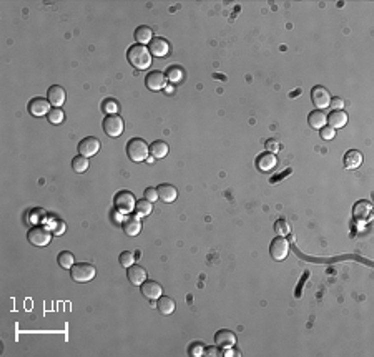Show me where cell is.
<instances>
[{
  "label": "cell",
  "mask_w": 374,
  "mask_h": 357,
  "mask_svg": "<svg viewBox=\"0 0 374 357\" xmlns=\"http://www.w3.org/2000/svg\"><path fill=\"white\" fill-rule=\"evenodd\" d=\"M127 60L128 64L137 70H148L152 65V54H150L148 46L135 44L127 52Z\"/></svg>",
  "instance_id": "obj_1"
},
{
  "label": "cell",
  "mask_w": 374,
  "mask_h": 357,
  "mask_svg": "<svg viewBox=\"0 0 374 357\" xmlns=\"http://www.w3.org/2000/svg\"><path fill=\"white\" fill-rule=\"evenodd\" d=\"M127 154L133 163L145 162V160H148V154H150L148 143L142 138H132L127 143Z\"/></svg>",
  "instance_id": "obj_2"
},
{
  "label": "cell",
  "mask_w": 374,
  "mask_h": 357,
  "mask_svg": "<svg viewBox=\"0 0 374 357\" xmlns=\"http://www.w3.org/2000/svg\"><path fill=\"white\" fill-rule=\"evenodd\" d=\"M52 234H54V232L49 231L44 226H34V228H30L27 232V240L30 244L35 248H45L50 244Z\"/></svg>",
  "instance_id": "obj_3"
},
{
  "label": "cell",
  "mask_w": 374,
  "mask_h": 357,
  "mask_svg": "<svg viewBox=\"0 0 374 357\" xmlns=\"http://www.w3.org/2000/svg\"><path fill=\"white\" fill-rule=\"evenodd\" d=\"M70 276L75 282H90L97 276V269L90 262H79L70 269Z\"/></svg>",
  "instance_id": "obj_4"
},
{
  "label": "cell",
  "mask_w": 374,
  "mask_h": 357,
  "mask_svg": "<svg viewBox=\"0 0 374 357\" xmlns=\"http://www.w3.org/2000/svg\"><path fill=\"white\" fill-rule=\"evenodd\" d=\"M113 204H115L117 211H120V213H132L135 211V206H137V200H135V194L132 191H127V190H122L118 191L115 194V198H113Z\"/></svg>",
  "instance_id": "obj_5"
},
{
  "label": "cell",
  "mask_w": 374,
  "mask_h": 357,
  "mask_svg": "<svg viewBox=\"0 0 374 357\" xmlns=\"http://www.w3.org/2000/svg\"><path fill=\"white\" fill-rule=\"evenodd\" d=\"M123 130H125V123H123L120 115H107L105 116V120H103V132H105L107 136L118 138V136H122Z\"/></svg>",
  "instance_id": "obj_6"
},
{
  "label": "cell",
  "mask_w": 374,
  "mask_h": 357,
  "mask_svg": "<svg viewBox=\"0 0 374 357\" xmlns=\"http://www.w3.org/2000/svg\"><path fill=\"white\" fill-rule=\"evenodd\" d=\"M269 254L274 261H284L289 254V242L284 236H276L269 246Z\"/></svg>",
  "instance_id": "obj_7"
},
{
  "label": "cell",
  "mask_w": 374,
  "mask_h": 357,
  "mask_svg": "<svg viewBox=\"0 0 374 357\" xmlns=\"http://www.w3.org/2000/svg\"><path fill=\"white\" fill-rule=\"evenodd\" d=\"M52 105L49 103V100H45V98H32V100L29 102L27 105V110L32 116L35 118H40V116H47L50 113V108Z\"/></svg>",
  "instance_id": "obj_8"
},
{
  "label": "cell",
  "mask_w": 374,
  "mask_h": 357,
  "mask_svg": "<svg viewBox=\"0 0 374 357\" xmlns=\"http://www.w3.org/2000/svg\"><path fill=\"white\" fill-rule=\"evenodd\" d=\"M311 100H313V105L316 106V110H324L331 105V95L329 92L324 88V86H314L311 90Z\"/></svg>",
  "instance_id": "obj_9"
},
{
  "label": "cell",
  "mask_w": 374,
  "mask_h": 357,
  "mask_svg": "<svg viewBox=\"0 0 374 357\" xmlns=\"http://www.w3.org/2000/svg\"><path fill=\"white\" fill-rule=\"evenodd\" d=\"M140 291H142L143 298L148 299V301H158L163 296V288L157 281H148V279L140 286Z\"/></svg>",
  "instance_id": "obj_10"
},
{
  "label": "cell",
  "mask_w": 374,
  "mask_h": 357,
  "mask_svg": "<svg viewBox=\"0 0 374 357\" xmlns=\"http://www.w3.org/2000/svg\"><path fill=\"white\" fill-rule=\"evenodd\" d=\"M145 85H147V88L152 90V92H162L166 86V75L158 70L150 72V74L147 75V78H145Z\"/></svg>",
  "instance_id": "obj_11"
},
{
  "label": "cell",
  "mask_w": 374,
  "mask_h": 357,
  "mask_svg": "<svg viewBox=\"0 0 374 357\" xmlns=\"http://www.w3.org/2000/svg\"><path fill=\"white\" fill-rule=\"evenodd\" d=\"M98 152H100V142H98V138L88 136V138H83L79 143V153L82 156H85V158L95 156Z\"/></svg>",
  "instance_id": "obj_12"
},
{
  "label": "cell",
  "mask_w": 374,
  "mask_h": 357,
  "mask_svg": "<svg viewBox=\"0 0 374 357\" xmlns=\"http://www.w3.org/2000/svg\"><path fill=\"white\" fill-rule=\"evenodd\" d=\"M372 214V204L369 201L362 200V201H357L354 204V210H352V218L356 221H367L371 218Z\"/></svg>",
  "instance_id": "obj_13"
},
{
  "label": "cell",
  "mask_w": 374,
  "mask_h": 357,
  "mask_svg": "<svg viewBox=\"0 0 374 357\" xmlns=\"http://www.w3.org/2000/svg\"><path fill=\"white\" fill-rule=\"evenodd\" d=\"M127 278H128V281H130L132 286H142V284L147 281L148 274H147V271H145V268L138 266V264H133V266L128 268Z\"/></svg>",
  "instance_id": "obj_14"
},
{
  "label": "cell",
  "mask_w": 374,
  "mask_h": 357,
  "mask_svg": "<svg viewBox=\"0 0 374 357\" xmlns=\"http://www.w3.org/2000/svg\"><path fill=\"white\" fill-rule=\"evenodd\" d=\"M65 90L62 88L60 85H54L50 86L49 92H47V100H49V103L52 105V108H60L62 105L65 103Z\"/></svg>",
  "instance_id": "obj_15"
},
{
  "label": "cell",
  "mask_w": 374,
  "mask_h": 357,
  "mask_svg": "<svg viewBox=\"0 0 374 357\" xmlns=\"http://www.w3.org/2000/svg\"><path fill=\"white\" fill-rule=\"evenodd\" d=\"M215 342H216L218 348L231 349L233 346L236 344V336H235V332H231V330L221 329L215 334Z\"/></svg>",
  "instance_id": "obj_16"
},
{
  "label": "cell",
  "mask_w": 374,
  "mask_h": 357,
  "mask_svg": "<svg viewBox=\"0 0 374 357\" xmlns=\"http://www.w3.org/2000/svg\"><path fill=\"white\" fill-rule=\"evenodd\" d=\"M148 50H150V54H152V55L162 58V56H166L170 54V44L162 37H153V40L150 42Z\"/></svg>",
  "instance_id": "obj_17"
},
{
  "label": "cell",
  "mask_w": 374,
  "mask_h": 357,
  "mask_svg": "<svg viewBox=\"0 0 374 357\" xmlns=\"http://www.w3.org/2000/svg\"><path fill=\"white\" fill-rule=\"evenodd\" d=\"M276 154H273V153H261L259 156L256 158V166H258V170L259 172H263V173H268V172H271V170H274V166H276Z\"/></svg>",
  "instance_id": "obj_18"
},
{
  "label": "cell",
  "mask_w": 374,
  "mask_h": 357,
  "mask_svg": "<svg viewBox=\"0 0 374 357\" xmlns=\"http://www.w3.org/2000/svg\"><path fill=\"white\" fill-rule=\"evenodd\" d=\"M157 191H158V200H162L163 203H173V201L178 198V190L175 188L173 184H170V183H163V184H160L158 188H157Z\"/></svg>",
  "instance_id": "obj_19"
},
{
  "label": "cell",
  "mask_w": 374,
  "mask_h": 357,
  "mask_svg": "<svg viewBox=\"0 0 374 357\" xmlns=\"http://www.w3.org/2000/svg\"><path fill=\"white\" fill-rule=\"evenodd\" d=\"M123 231L127 236H138L140 231H142V221H140L138 216H130V218H125L123 221Z\"/></svg>",
  "instance_id": "obj_20"
},
{
  "label": "cell",
  "mask_w": 374,
  "mask_h": 357,
  "mask_svg": "<svg viewBox=\"0 0 374 357\" xmlns=\"http://www.w3.org/2000/svg\"><path fill=\"white\" fill-rule=\"evenodd\" d=\"M328 123L331 128L334 130H339V128H344L347 125V113L342 110H332L328 116Z\"/></svg>",
  "instance_id": "obj_21"
},
{
  "label": "cell",
  "mask_w": 374,
  "mask_h": 357,
  "mask_svg": "<svg viewBox=\"0 0 374 357\" xmlns=\"http://www.w3.org/2000/svg\"><path fill=\"white\" fill-rule=\"evenodd\" d=\"M362 164V154L357 150H349L344 154V168L346 170H356Z\"/></svg>",
  "instance_id": "obj_22"
},
{
  "label": "cell",
  "mask_w": 374,
  "mask_h": 357,
  "mask_svg": "<svg viewBox=\"0 0 374 357\" xmlns=\"http://www.w3.org/2000/svg\"><path fill=\"white\" fill-rule=\"evenodd\" d=\"M308 123H309L311 128H314V130H321V128L326 126V123H328V116H326L321 110H314V112L309 113Z\"/></svg>",
  "instance_id": "obj_23"
},
{
  "label": "cell",
  "mask_w": 374,
  "mask_h": 357,
  "mask_svg": "<svg viewBox=\"0 0 374 357\" xmlns=\"http://www.w3.org/2000/svg\"><path fill=\"white\" fill-rule=\"evenodd\" d=\"M157 309H158V312L162 314V316H170V314H173L175 312V309H176V304H175V301L171 298H168V296H162L157 301Z\"/></svg>",
  "instance_id": "obj_24"
},
{
  "label": "cell",
  "mask_w": 374,
  "mask_h": 357,
  "mask_svg": "<svg viewBox=\"0 0 374 357\" xmlns=\"http://www.w3.org/2000/svg\"><path fill=\"white\" fill-rule=\"evenodd\" d=\"M168 152H170L168 144H166L165 142H162V140H158V142H153L152 144H150V154H152L155 160L165 158L166 154H168Z\"/></svg>",
  "instance_id": "obj_25"
},
{
  "label": "cell",
  "mask_w": 374,
  "mask_h": 357,
  "mask_svg": "<svg viewBox=\"0 0 374 357\" xmlns=\"http://www.w3.org/2000/svg\"><path fill=\"white\" fill-rule=\"evenodd\" d=\"M135 40L140 44V45H147L153 40V30L147 27V25H142V27H138L135 30Z\"/></svg>",
  "instance_id": "obj_26"
},
{
  "label": "cell",
  "mask_w": 374,
  "mask_h": 357,
  "mask_svg": "<svg viewBox=\"0 0 374 357\" xmlns=\"http://www.w3.org/2000/svg\"><path fill=\"white\" fill-rule=\"evenodd\" d=\"M153 211V203H150L148 200H140L137 201V206H135V213H137L138 218H145Z\"/></svg>",
  "instance_id": "obj_27"
},
{
  "label": "cell",
  "mask_w": 374,
  "mask_h": 357,
  "mask_svg": "<svg viewBox=\"0 0 374 357\" xmlns=\"http://www.w3.org/2000/svg\"><path fill=\"white\" fill-rule=\"evenodd\" d=\"M57 262H59L60 268H64V269H67V271H69V269H72V268H74V264H75V258L69 251H62L60 254L57 256Z\"/></svg>",
  "instance_id": "obj_28"
},
{
  "label": "cell",
  "mask_w": 374,
  "mask_h": 357,
  "mask_svg": "<svg viewBox=\"0 0 374 357\" xmlns=\"http://www.w3.org/2000/svg\"><path fill=\"white\" fill-rule=\"evenodd\" d=\"M166 80H170L171 84H178V82L183 80L185 76V72L181 66H170L168 70H166Z\"/></svg>",
  "instance_id": "obj_29"
},
{
  "label": "cell",
  "mask_w": 374,
  "mask_h": 357,
  "mask_svg": "<svg viewBox=\"0 0 374 357\" xmlns=\"http://www.w3.org/2000/svg\"><path fill=\"white\" fill-rule=\"evenodd\" d=\"M72 168H74L75 173H85L88 170V158L82 156V154H79V156H75L74 160H72Z\"/></svg>",
  "instance_id": "obj_30"
},
{
  "label": "cell",
  "mask_w": 374,
  "mask_h": 357,
  "mask_svg": "<svg viewBox=\"0 0 374 357\" xmlns=\"http://www.w3.org/2000/svg\"><path fill=\"white\" fill-rule=\"evenodd\" d=\"M47 118H49V122L52 123V125H60L65 118V113L62 112V108H52L50 113L47 115Z\"/></svg>",
  "instance_id": "obj_31"
},
{
  "label": "cell",
  "mask_w": 374,
  "mask_h": 357,
  "mask_svg": "<svg viewBox=\"0 0 374 357\" xmlns=\"http://www.w3.org/2000/svg\"><path fill=\"white\" fill-rule=\"evenodd\" d=\"M102 112L107 113V115H117L118 112V103L113 100V98H107L102 103Z\"/></svg>",
  "instance_id": "obj_32"
},
{
  "label": "cell",
  "mask_w": 374,
  "mask_h": 357,
  "mask_svg": "<svg viewBox=\"0 0 374 357\" xmlns=\"http://www.w3.org/2000/svg\"><path fill=\"white\" fill-rule=\"evenodd\" d=\"M274 232H276L278 236H289V232H291V230H289V224H288V221L284 220V218H281V220H278L276 223H274Z\"/></svg>",
  "instance_id": "obj_33"
},
{
  "label": "cell",
  "mask_w": 374,
  "mask_h": 357,
  "mask_svg": "<svg viewBox=\"0 0 374 357\" xmlns=\"http://www.w3.org/2000/svg\"><path fill=\"white\" fill-rule=\"evenodd\" d=\"M118 262L123 266V268H130V266H133L135 264V256H133V252L132 251H123L120 256H118Z\"/></svg>",
  "instance_id": "obj_34"
},
{
  "label": "cell",
  "mask_w": 374,
  "mask_h": 357,
  "mask_svg": "<svg viewBox=\"0 0 374 357\" xmlns=\"http://www.w3.org/2000/svg\"><path fill=\"white\" fill-rule=\"evenodd\" d=\"M188 354H190V356H193V357L205 356V346L201 344V342H193V344H190Z\"/></svg>",
  "instance_id": "obj_35"
},
{
  "label": "cell",
  "mask_w": 374,
  "mask_h": 357,
  "mask_svg": "<svg viewBox=\"0 0 374 357\" xmlns=\"http://www.w3.org/2000/svg\"><path fill=\"white\" fill-rule=\"evenodd\" d=\"M264 146H266V152H268V153L276 154V153L279 152V150H281V143H279L278 140L271 138V140H268V142L264 143Z\"/></svg>",
  "instance_id": "obj_36"
},
{
  "label": "cell",
  "mask_w": 374,
  "mask_h": 357,
  "mask_svg": "<svg viewBox=\"0 0 374 357\" xmlns=\"http://www.w3.org/2000/svg\"><path fill=\"white\" fill-rule=\"evenodd\" d=\"M319 132H321V138L326 140V142H331V140H334V136H336V130L331 126H323Z\"/></svg>",
  "instance_id": "obj_37"
},
{
  "label": "cell",
  "mask_w": 374,
  "mask_h": 357,
  "mask_svg": "<svg viewBox=\"0 0 374 357\" xmlns=\"http://www.w3.org/2000/svg\"><path fill=\"white\" fill-rule=\"evenodd\" d=\"M143 196H145V200L150 201V203H155V201L158 200V191H157V188H147Z\"/></svg>",
  "instance_id": "obj_38"
},
{
  "label": "cell",
  "mask_w": 374,
  "mask_h": 357,
  "mask_svg": "<svg viewBox=\"0 0 374 357\" xmlns=\"http://www.w3.org/2000/svg\"><path fill=\"white\" fill-rule=\"evenodd\" d=\"M329 106H332V110H342V108H344V100L339 98V96L331 98V105Z\"/></svg>",
  "instance_id": "obj_39"
},
{
  "label": "cell",
  "mask_w": 374,
  "mask_h": 357,
  "mask_svg": "<svg viewBox=\"0 0 374 357\" xmlns=\"http://www.w3.org/2000/svg\"><path fill=\"white\" fill-rule=\"evenodd\" d=\"M64 231H65V223L64 221H57V228H54V231L52 232H54L55 236H62L64 234Z\"/></svg>",
  "instance_id": "obj_40"
},
{
  "label": "cell",
  "mask_w": 374,
  "mask_h": 357,
  "mask_svg": "<svg viewBox=\"0 0 374 357\" xmlns=\"http://www.w3.org/2000/svg\"><path fill=\"white\" fill-rule=\"evenodd\" d=\"M205 356H220V349L215 348V346H210V348H205Z\"/></svg>",
  "instance_id": "obj_41"
},
{
  "label": "cell",
  "mask_w": 374,
  "mask_h": 357,
  "mask_svg": "<svg viewBox=\"0 0 374 357\" xmlns=\"http://www.w3.org/2000/svg\"><path fill=\"white\" fill-rule=\"evenodd\" d=\"M223 356H233V350H225V352H223Z\"/></svg>",
  "instance_id": "obj_42"
}]
</instances>
